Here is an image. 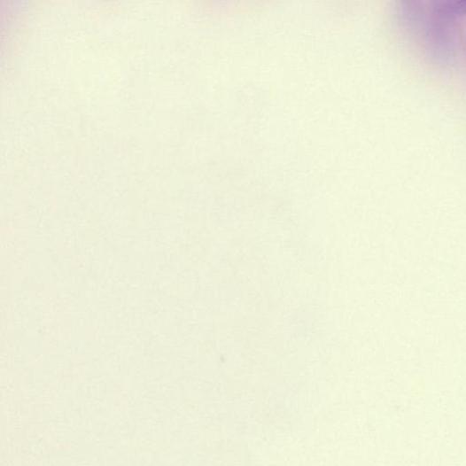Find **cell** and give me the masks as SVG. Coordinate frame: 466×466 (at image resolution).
<instances>
[{"instance_id": "obj_1", "label": "cell", "mask_w": 466, "mask_h": 466, "mask_svg": "<svg viewBox=\"0 0 466 466\" xmlns=\"http://www.w3.org/2000/svg\"><path fill=\"white\" fill-rule=\"evenodd\" d=\"M448 12L457 16L466 15V0H461V2L448 3Z\"/></svg>"}]
</instances>
